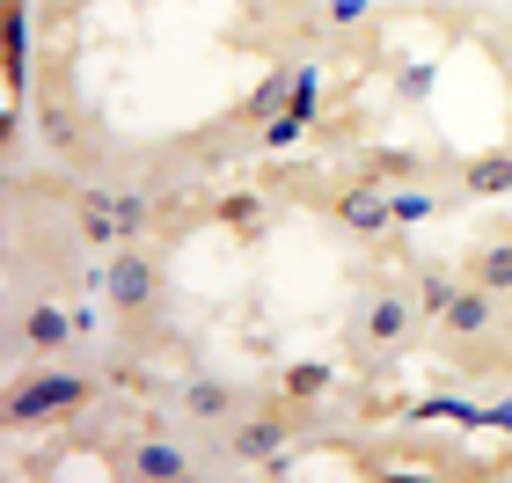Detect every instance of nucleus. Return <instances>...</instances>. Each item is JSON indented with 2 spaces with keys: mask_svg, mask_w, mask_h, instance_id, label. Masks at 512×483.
<instances>
[{
  "mask_svg": "<svg viewBox=\"0 0 512 483\" xmlns=\"http://www.w3.org/2000/svg\"><path fill=\"white\" fill-rule=\"evenodd\" d=\"M96 403V381L74 374V366L44 359V366H22L8 374V432H37V425H66Z\"/></svg>",
  "mask_w": 512,
  "mask_h": 483,
  "instance_id": "f257e3e1",
  "label": "nucleus"
},
{
  "mask_svg": "<svg viewBox=\"0 0 512 483\" xmlns=\"http://www.w3.org/2000/svg\"><path fill=\"white\" fill-rule=\"evenodd\" d=\"M74 227L88 249H118V242H139L154 227V198L147 191H110V183H88L74 191Z\"/></svg>",
  "mask_w": 512,
  "mask_h": 483,
  "instance_id": "f03ea898",
  "label": "nucleus"
},
{
  "mask_svg": "<svg viewBox=\"0 0 512 483\" xmlns=\"http://www.w3.org/2000/svg\"><path fill=\"white\" fill-rule=\"evenodd\" d=\"M81 344V315L59 308L52 293L44 301H22L15 308V330H8V374H22V366H44V359H66Z\"/></svg>",
  "mask_w": 512,
  "mask_h": 483,
  "instance_id": "7ed1b4c3",
  "label": "nucleus"
},
{
  "mask_svg": "<svg viewBox=\"0 0 512 483\" xmlns=\"http://www.w3.org/2000/svg\"><path fill=\"white\" fill-rule=\"evenodd\" d=\"M308 425V410H242V418L220 425V462L227 469H264L286 454V440Z\"/></svg>",
  "mask_w": 512,
  "mask_h": 483,
  "instance_id": "20e7f679",
  "label": "nucleus"
},
{
  "mask_svg": "<svg viewBox=\"0 0 512 483\" xmlns=\"http://www.w3.org/2000/svg\"><path fill=\"white\" fill-rule=\"evenodd\" d=\"M417 322H425V308H417V286H374V293L359 301V330H352V344L395 359V352H410Z\"/></svg>",
  "mask_w": 512,
  "mask_h": 483,
  "instance_id": "39448f33",
  "label": "nucleus"
},
{
  "mask_svg": "<svg viewBox=\"0 0 512 483\" xmlns=\"http://www.w3.org/2000/svg\"><path fill=\"white\" fill-rule=\"evenodd\" d=\"M154 293H161V264H154V249L118 242V249L103 257V271H96V301H110V315H147V308H154Z\"/></svg>",
  "mask_w": 512,
  "mask_h": 483,
  "instance_id": "423d86ee",
  "label": "nucleus"
},
{
  "mask_svg": "<svg viewBox=\"0 0 512 483\" xmlns=\"http://www.w3.org/2000/svg\"><path fill=\"white\" fill-rule=\"evenodd\" d=\"M191 469H198L191 447H183V440H161V432H154V440H132V447L118 454V476H139V483H183Z\"/></svg>",
  "mask_w": 512,
  "mask_h": 483,
  "instance_id": "0eeeda50",
  "label": "nucleus"
},
{
  "mask_svg": "<svg viewBox=\"0 0 512 483\" xmlns=\"http://www.w3.org/2000/svg\"><path fill=\"white\" fill-rule=\"evenodd\" d=\"M337 227L344 235H359V242H374L381 227H395V191H381V176H366V183H352V191H344L337 205Z\"/></svg>",
  "mask_w": 512,
  "mask_h": 483,
  "instance_id": "6e6552de",
  "label": "nucleus"
},
{
  "mask_svg": "<svg viewBox=\"0 0 512 483\" xmlns=\"http://www.w3.org/2000/svg\"><path fill=\"white\" fill-rule=\"evenodd\" d=\"M498 301L505 293H491V286H461L454 301H447V315H439V337H454V344H476V337H491L498 330Z\"/></svg>",
  "mask_w": 512,
  "mask_h": 483,
  "instance_id": "1a4fd4ad",
  "label": "nucleus"
},
{
  "mask_svg": "<svg viewBox=\"0 0 512 483\" xmlns=\"http://www.w3.org/2000/svg\"><path fill=\"white\" fill-rule=\"evenodd\" d=\"M176 403H183V418H198V425H227V418H242V388L235 381H213V374H198V381H183L176 388Z\"/></svg>",
  "mask_w": 512,
  "mask_h": 483,
  "instance_id": "9d476101",
  "label": "nucleus"
},
{
  "mask_svg": "<svg viewBox=\"0 0 512 483\" xmlns=\"http://www.w3.org/2000/svg\"><path fill=\"white\" fill-rule=\"evenodd\" d=\"M308 125H315V110H278V118H264V125H256V140H264V154H286V147H300V140H308Z\"/></svg>",
  "mask_w": 512,
  "mask_h": 483,
  "instance_id": "9b49d317",
  "label": "nucleus"
},
{
  "mask_svg": "<svg viewBox=\"0 0 512 483\" xmlns=\"http://www.w3.org/2000/svg\"><path fill=\"white\" fill-rule=\"evenodd\" d=\"M461 286H469V279H454L447 264H425V271H417V308H425V315L439 322V315H447V301H454Z\"/></svg>",
  "mask_w": 512,
  "mask_h": 483,
  "instance_id": "f8f14e48",
  "label": "nucleus"
},
{
  "mask_svg": "<svg viewBox=\"0 0 512 483\" xmlns=\"http://www.w3.org/2000/svg\"><path fill=\"white\" fill-rule=\"evenodd\" d=\"M469 279L491 286V293H512V235L491 242V249H476V257H469Z\"/></svg>",
  "mask_w": 512,
  "mask_h": 483,
  "instance_id": "ddd939ff",
  "label": "nucleus"
},
{
  "mask_svg": "<svg viewBox=\"0 0 512 483\" xmlns=\"http://www.w3.org/2000/svg\"><path fill=\"white\" fill-rule=\"evenodd\" d=\"M213 220L235 227V235H264V198H256V191H227V198L213 205Z\"/></svg>",
  "mask_w": 512,
  "mask_h": 483,
  "instance_id": "4468645a",
  "label": "nucleus"
},
{
  "mask_svg": "<svg viewBox=\"0 0 512 483\" xmlns=\"http://www.w3.org/2000/svg\"><path fill=\"white\" fill-rule=\"evenodd\" d=\"M461 191L469 198H505L512 191V154H491V161H476V169H461Z\"/></svg>",
  "mask_w": 512,
  "mask_h": 483,
  "instance_id": "2eb2a0df",
  "label": "nucleus"
},
{
  "mask_svg": "<svg viewBox=\"0 0 512 483\" xmlns=\"http://www.w3.org/2000/svg\"><path fill=\"white\" fill-rule=\"evenodd\" d=\"M330 388H337V374H330V366H286V403H315V396H330Z\"/></svg>",
  "mask_w": 512,
  "mask_h": 483,
  "instance_id": "dca6fc26",
  "label": "nucleus"
},
{
  "mask_svg": "<svg viewBox=\"0 0 512 483\" xmlns=\"http://www.w3.org/2000/svg\"><path fill=\"white\" fill-rule=\"evenodd\" d=\"M447 198H432V191H395V227H417V220H432Z\"/></svg>",
  "mask_w": 512,
  "mask_h": 483,
  "instance_id": "f3484780",
  "label": "nucleus"
},
{
  "mask_svg": "<svg viewBox=\"0 0 512 483\" xmlns=\"http://www.w3.org/2000/svg\"><path fill=\"white\" fill-rule=\"evenodd\" d=\"M366 15H374V0H330V22H337V30H359Z\"/></svg>",
  "mask_w": 512,
  "mask_h": 483,
  "instance_id": "a211bd4d",
  "label": "nucleus"
},
{
  "mask_svg": "<svg viewBox=\"0 0 512 483\" xmlns=\"http://www.w3.org/2000/svg\"><path fill=\"white\" fill-rule=\"evenodd\" d=\"M417 8H447V0H417Z\"/></svg>",
  "mask_w": 512,
  "mask_h": 483,
  "instance_id": "6ab92c4d",
  "label": "nucleus"
}]
</instances>
